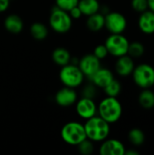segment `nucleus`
Here are the masks:
<instances>
[{"label":"nucleus","mask_w":154,"mask_h":155,"mask_svg":"<svg viewBox=\"0 0 154 155\" xmlns=\"http://www.w3.org/2000/svg\"><path fill=\"white\" fill-rule=\"evenodd\" d=\"M84 126L87 139L93 143L104 141L108 138L111 132L110 124L97 114L87 119Z\"/></svg>","instance_id":"nucleus-1"},{"label":"nucleus","mask_w":154,"mask_h":155,"mask_svg":"<svg viewBox=\"0 0 154 155\" xmlns=\"http://www.w3.org/2000/svg\"><path fill=\"white\" fill-rule=\"evenodd\" d=\"M97 114L111 124L117 123L123 115V106L117 97L107 96L97 105Z\"/></svg>","instance_id":"nucleus-2"},{"label":"nucleus","mask_w":154,"mask_h":155,"mask_svg":"<svg viewBox=\"0 0 154 155\" xmlns=\"http://www.w3.org/2000/svg\"><path fill=\"white\" fill-rule=\"evenodd\" d=\"M61 137L65 143L73 146H77L87 138L84 126L79 122H69L65 124L61 129Z\"/></svg>","instance_id":"nucleus-3"},{"label":"nucleus","mask_w":154,"mask_h":155,"mask_svg":"<svg viewBox=\"0 0 154 155\" xmlns=\"http://www.w3.org/2000/svg\"><path fill=\"white\" fill-rule=\"evenodd\" d=\"M49 25L55 33L65 34L72 28L73 19L67 11L55 6L51 11L49 16Z\"/></svg>","instance_id":"nucleus-4"},{"label":"nucleus","mask_w":154,"mask_h":155,"mask_svg":"<svg viewBox=\"0 0 154 155\" xmlns=\"http://www.w3.org/2000/svg\"><path fill=\"white\" fill-rule=\"evenodd\" d=\"M59 78L64 86L75 89L83 84L84 75L80 70L78 64L70 63L62 66L59 72Z\"/></svg>","instance_id":"nucleus-5"},{"label":"nucleus","mask_w":154,"mask_h":155,"mask_svg":"<svg viewBox=\"0 0 154 155\" xmlns=\"http://www.w3.org/2000/svg\"><path fill=\"white\" fill-rule=\"evenodd\" d=\"M132 75L135 84L142 89L152 88L154 85V67L149 64L135 66Z\"/></svg>","instance_id":"nucleus-6"},{"label":"nucleus","mask_w":154,"mask_h":155,"mask_svg":"<svg viewBox=\"0 0 154 155\" xmlns=\"http://www.w3.org/2000/svg\"><path fill=\"white\" fill-rule=\"evenodd\" d=\"M129 44V40L123 34H111L104 43L109 54L114 57L127 54Z\"/></svg>","instance_id":"nucleus-7"},{"label":"nucleus","mask_w":154,"mask_h":155,"mask_svg":"<svg viewBox=\"0 0 154 155\" xmlns=\"http://www.w3.org/2000/svg\"><path fill=\"white\" fill-rule=\"evenodd\" d=\"M104 27L110 34H123L127 28V19L119 12H108L104 15Z\"/></svg>","instance_id":"nucleus-8"},{"label":"nucleus","mask_w":154,"mask_h":155,"mask_svg":"<svg viewBox=\"0 0 154 155\" xmlns=\"http://www.w3.org/2000/svg\"><path fill=\"white\" fill-rule=\"evenodd\" d=\"M75 111L79 117L87 120L97 114V104L92 98L82 97L75 103Z\"/></svg>","instance_id":"nucleus-9"},{"label":"nucleus","mask_w":154,"mask_h":155,"mask_svg":"<svg viewBox=\"0 0 154 155\" xmlns=\"http://www.w3.org/2000/svg\"><path fill=\"white\" fill-rule=\"evenodd\" d=\"M78 66L84 77L89 79L92 75L101 67V60L98 59L93 54H88L84 55L78 62Z\"/></svg>","instance_id":"nucleus-10"},{"label":"nucleus","mask_w":154,"mask_h":155,"mask_svg":"<svg viewBox=\"0 0 154 155\" xmlns=\"http://www.w3.org/2000/svg\"><path fill=\"white\" fill-rule=\"evenodd\" d=\"M55 103L62 107H70L75 104L78 100V95L74 88L64 86L61 88L54 96Z\"/></svg>","instance_id":"nucleus-11"},{"label":"nucleus","mask_w":154,"mask_h":155,"mask_svg":"<svg viewBox=\"0 0 154 155\" xmlns=\"http://www.w3.org/2000/svg\"><path fill=\"white\" fill-rule=\"evenodd\" d=\"M126 149L124 144L117 139H105L99 148L101 155H124Z\"/></svg>","instance_id":"nucleus-12"},{"label":"nucleus","mask_w":154,"mask_h":155,"mask_svg":"<svg viewBox=\"0 0 154 155\" xmlns=\"http://www.w3.org/2000/svg\"><path fill=\"white\" fill-rule=\"evenodd\" d=\"M135 67L133 58L128 54L117 57L115 63V71L121 77H127L131 75Z\"/></svg>","instance_id":"nucleus-13"},{"label":"nucleus","mask_w":154,"mask_h":155,"mask_svg":"<svg viewBox=\"0 0 154 155\" xmlns=\"http://www.w3.org/2000/svg\"><path fill=\"white\" fill-rule=\"evenodd\" d=\"M114 79L113 72L105 67H100L90 78L92 84H94L97 88L103 89Z\"/></svg>","instance_id":"nucleus-14"},{"label":"nucleus","mask_w":154,"mask_h":155,"mask_svg":"<svg viewBox=\"0 0 154 155\" xmlns=\"http://www.w3.org/2000/svg\"><path fill=\"white\" fill-rule=\"evenodd\" d=\"M138 26L141 32L145 35L154 34V12L148 9L140 14Z\"/></svg>","instance_id":"nucleus-15"},{"label":"nucleus","mask_w":154,"mask_h":155,"mask_svg":"<svg viewBox=\"0 0 154 155\" xmlns=\"http://www.w3.org/2000/svg\"><path fill=\"white\" fill-rule=\"evenodd\" d=\"M4 26L5 30L9 33L16 35L20 34L24 29V22L19 15L15 14H11L5 17L4 21Z\"/></svg>","instance_id":"nucleus-16"},{"label":"nucleus","mask_w":154,"mask_h":155,"mask_svg":"<svg viewBox=\"0 0 154 155\" xmlns=\"http://www.w3.org/2000/svg\"><path fill=\"white\" fill-rule=\"evenodd\" d=\"M86 26L92 32H99L104 27V15L97 12L87 16Z\"/></svg>","instance_id":"nucleus-17"},{"label":"nucleus","mask_w":154,"mask_h":155,"mask_svg":"<svg viewBox=\"0 0 154 155\" xmlns=\"http://www.w3.org/2000/svg\"><path fill=\"white\" fill-rule=\"evenodd\" d=\"M52 59L54 64L59 66H64L71 63L72 57L70 52L64 47H57L52 54Z\"/></svg>","instance_id":"nucleus-18"},{"label":"nucleus","mask_w":154,"mask_h":155,"mask_svg":"<svg viewBox=\"0 0 154 155\" xmlns=\"http://www.w3.org/2000/svg\"><path fill=\"white\" fill-rule=\"evenodd\" d=\"M78 7L80 8L83 15L89 16L100 11L101 5L98 0H79Z\"/></svg>","instance_id":"nucleus-19"},{"label":"nucleus","mask_w":154,"mask_h":155,"mask_svg":"<svg viewBox=\"0 0 154 155\" xmlns=\"http://www.w3.org/2000/svg\"><path fill=\"white\" fill-rule=\"evenodd\" d=\"M139 104L144 109H152L154 107V92L151 88L143 89V91L139 94Z\"/></svg>","instance_id":"nucleus-20"},{"label":"nucleus","mask_w":154,"mask_h":155,"mask_svg":"<svg viewBox=\"0 0 154 155\" xmlns=\"http://www.w3.org/2000/svg\"><path fill=\"white\" fill-rule=\"evenodd\" d=\"M30 34L35 40L43 41L48 35V28L41 22H34L30 27Z\"/></svg>","instance_id":"nucleus-21"},{"label":"nucleus","mask_w":154,"mask_h":155,"mask_svg":"<svg viewBox=\"0 0 154 155\" xmlns=\"http://www.w3.org/2000/svg\"><path fill=\"white\" fill-rule=\"evenodd\" d=\"M130 143L134 146H141L145 142V134L143 130L139 128H133L128 134Z\"/></svg>","instance_id":"nucleus-22"},{"label":"nucleus","mask_w":154,"mask_h":155,"mask_svg":"<svg viewBox=\"0 0 154 155\" xmlns=\"http://www.w3.org/2000/svg\"><path fill=\"white\" fill-rule=\"evenodd\" d=\"M144 52H145V47L143 44H142L141 42L135 41V42H132L129 44L127 54L130 55L131 57L140 58L144 54Z\"/></svg>","instance_id":"nucleus-23"},{"label":"nucleus","mask_w":154,"mask_h":155,"mask_svg":"<svg viewBox=\"0 0 154 155\" xmlns=\"http://www.w3.org/2000/svg\"><path fill=\"white\" fill-rule=\"evenodd\" d=\"M103 90L107 96L117 97L122 91V85H121V83L114 78L108 85H106L103 88Z\"/></svg>","instance_id":"nucleus-24"},{"label":"nucleus","mask_w":154,"mask_h":155,"mask_svg":"<svg viewBox=\"0 0 154 155\" xmlns=\"http://www.w3.org/2000/svg\"><path fill=\"white\" fill-rule=\"evenodd\" d=\"M77 149L79 151V153L83 155H91L93 151H94V145H93V142H92L89 139H85L84 140L82 143H80L77 145Z\"/></svg>","instance_id":"nucleus-25"},{"label":"nucleus","mask_w":154,"mask_h":155,"mask_svg":"<svg viewBox=\"0 0 154 155\" xmlns=\"http://www.w3.org/2000/svg\"><path fill=\"white\" fill-rule=\"evenodd\" d=\"M79 0H55V6L68 12L73 7L76 6Z\"/></svg>","instance_id":"nucleus-26"},{"label":"nucleus","mask_w":154,"mask_h":155,"mask_svg":"<svg viewBox=\"0 0 154 155\" xmlns=\"http://www.w3.org/2000/svg\"><path fill=\"white\" fill-rule=\"evenodd\" d=\"M131 5L135 12H138L140 14L149 9L148 0H132Z\"/></svg>","instance_id":"nucleus-27"},{"label":"nucleus","mask_w":154,"mask_h":155,"mask_svg":"<svg viewBox=\"0 0 154 155\" xmlns=\"http://www.w3.org/2000/svg\"><path fill=\"white\" fill-rule=\"evenodd\" d=\"M93 54L98 59H100V60L104 59V58L107 57V55L109 54L108 50H107V48H106V46H105L104 44H103V45H98L94 48Z\"/></svg>","instance_id":"nucleus-28"},{"label":"nucleus","mask_w":154,"mask_h":155,"mask_svg":"<svg viewBox=\"0 0 154 155\" xmlns=\"http://www.w3.org/2000/svg\"><path fill=\"white\" fill-rule=\"evenodd\" d=\"M96 86L94 84H89V85H86L84 88V91H83V96L84 97H87V98H92L93 99L96 95Z\"/></svg>","instance_id":"nucleus-29"},{"label":"nucleus","mask_w":154,"mask_h":155,"mask_svg":"<svg viewBox=\"0 0 154 155\" xmlns=\"http://www.w3.org/2000/svg\"><path fill=\"white\" fill-rule=\"evenodd\" d=\"M68 13H69V15H70V16L72 17V19H73V20L79 19V18L83 15V14H82V12H81L80 8L78 7V5H76V6L73 7L71 10H69V11H68Z\"/></svg>","instance_id":"nucleus-30"},{"label":"nucleus","mask_w":154,"mask_h":155,"mask_svg":"<svg viewBox=\"0 0 154 155\" xmlns=\"http://www.w3.org/2000/svg\"><path fill=\"white\" fill-rule=\"evenodd\" d=\"M10 0H0V13H3L7 10L9 7Z\"/></svg>","instance_id":"nucleus-31"},{"label":"nucleus","mask_w":154,"mask_h":155,"mask_svg":"<svg viewBox=\"0 0 154 155\" xmlns=\"http://www.w3.org/2000/svg\"><path fill=\"white\" fill-rule=\"evenodd\" d=\"M124 155H139V153H138L137 151H135V150H133V149H131V150L125 151Z\"/></svg>","instance_id":"nucleus-32"},{"label":"nucleus","mask_w":154,"mask_h":155,"mask_svg":"<svg viewBox=\"0 0 154 155\" xmlns=\"http://www.w3.org/2000/svg\"><path fill=\"white\" fill-rule=\"evenodd\" d=\"M148 5L149 9L154 12V0H148Z\"/></svg>","instance_id":"nucleus-33"}]
</instances>
